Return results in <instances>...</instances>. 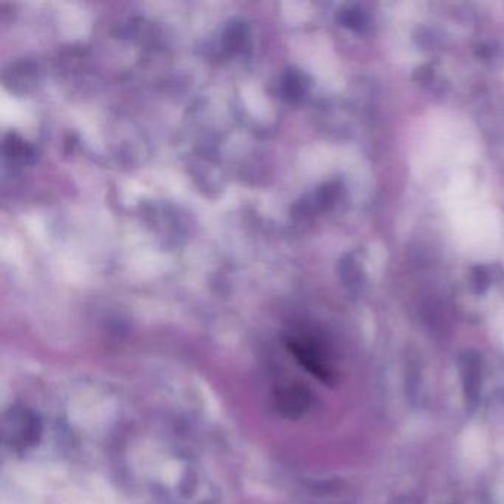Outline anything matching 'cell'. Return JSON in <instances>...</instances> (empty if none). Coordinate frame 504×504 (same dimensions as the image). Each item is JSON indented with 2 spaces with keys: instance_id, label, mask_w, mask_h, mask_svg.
<instances>
[{
  "instance_id": "cell-1",
  "label": "cell",
  "mask_w": 504,
  "mask_h": 504,
  "mask_svg": "<svg viewBox=\"0 0 504 504\" xmlns=\"http://www.w3.org/2000/svg\"><path fill=\"white\" fill-rule=\"evenodd\" d=\"M283 87H284L285 95H287L289 98H292V100H299V98L305 94L306 83H305L303 76L300 73L290 72V73L285 74Z\"/></svg>"
},
{
  "instance_id": "cell-2",
  "label": "cell",
  "mask_w": 504,
  "mask_h": 504,
  "mask_svg": "<svg viewBox=\"0 0 504 504\" xmlns=\"http://www.w3.org/2000/svg\"><path fill=\"white\" fill-rule=\"evenodd\" d=\"M343 24L355 30H361L365 25V18L358 11H346L343 14Z\"/></svg>"
}]
</instances>
